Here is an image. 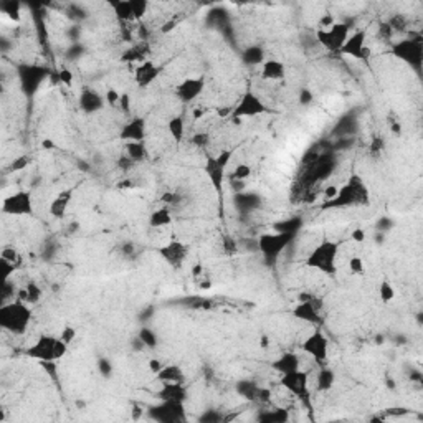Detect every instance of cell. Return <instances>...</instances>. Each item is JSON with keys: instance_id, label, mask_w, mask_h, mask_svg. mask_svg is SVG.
Listing matches in <instances>:
<instances>
[{"instance_id": "6da1fadb", "label": "cell", "mask_w": 423, "mask_h": 423, "mask_svg": "<svg viewBox=\"0 0 423 423\" xmlns=\"http://www.w3.org/2000/svg\"><path fill=\"white\" fill-rule=\"evenodd\" d=\"M32 321V311L26 303L17 299L0 306V327L13 334H23Z\"/></svg>"}, {"instance_id": "7a4b0ae2", "label": "cell", "mask_w": 423, "mask_h": 423, "mask_svg": "<svg viewBox=\"0 0 423 423\" xmlns=\"http://www.w3.org/2000/svg\"><path fill=\"white\" fill-rule=\"evenodd\" d=\"M339 241L334 240H322L321 243H317L313 248V251L306 258V266L314 268L317 271H321L324 275H336V260L339 255Z\"/></svg>"}, {"instance_id": "3957f363", "label": "cell", "mask_w": 423, "mask_h": 423, "mask_svg": "<svg viewBox=\"0 0 423 423\" xmlns=\"http://www.w3.org/2000/svg\"><path fill=\"white\" fill-rule=\"evenodd\" d=\"M68 352V344L62 341V337L55 336H40L38 341L25 349V355L38 362H56Z\"/></svg>"}, {"instance_id": "277c9868", "label": "cell", "mask_w": 423, "mask_h": 423, "mask_svg": "<svg viewBox=\"0 0 423 423\" xmlns=\"http://www.w3.org/2000/svg\"><path fill=\"white\" fill-rule=\"evenodd\" d=\"M367 190L364 187L360 177L352 175L347 185H344L342 189L337 190L334 198L326 200L322 205V208H339V207H350V205H359V203H367Z\"/></svg>"}, {"instance_id": "5b68a950", "label": "cell", "mask_w": 423, "mask_h": 423, "mask_svg": "<svg viewBox=\"0 0 423 423\" xmlns=\"http://www.w3.org/2000/svg\"><path fill=\"white\" fill-rule=\"evenodd\" d=\"M296 233L291 231H273V233L261 235L258 240V250L261 251L263 260L268 266H273L278 258L283 253V250L294 240Z\"/></svg>"}, {"instance_id": "8992f818", "label": "cell", "mask_w": 423, "mask_h": 423, "mask_svg": "<svg viewBox=\"0 0 423 423\" xmlns=\"http://www.w3.org/2000/svg\"><path fill=\"white\" fill-rule=\"evenodd\" d=\"M266 112H269L268 106L264 104L253 91L247 89L241 95V98L238 99V103L233 106L230 119L238 121V119H241V117H255V116L266 114Z\"/></svg>"}, {"instance_id": "52a82bcc", "label": "cell", "mask_w": 423, "mask_h": 423, "mask_svg": "<svg viewBox=\"0 0 423 423\" xmlns=\"http://www.w3.org/2000/svg\"><path fill=\"white\" fill-rule=\"evenodd\" d=\"M303 352L311 355L317 364H326L329 355V341L322 330H313L303 342Z\"/></svg>"}, {"instance_id": "ba28073f", "label": "cell", "mask_w": 423, "mask_h": 423, "mask_svg": "<svg viewBox=\"0 0 423 423\" xmlns=\"http://www.w3.org/2000/svg\"><path fill=\"white\" fill-rule=\"evenodd\" d=\"M48 70L45 66H37V65H22L18 68V78L22 83V88L26 95H35L40 84L43 83V79L48 76Z\"/></svg>"}, {"instance_id": "9c48e42d", "label": "cell", "mask_w": 423, "mask_h": 423, "mask_svg": "<svg viewBox=\"0 0 423 423\" xmlns=\"http://www.w3.org/2000/svg\"><path fill=\"white\" fill-rule=\"evenodd\" d=\"M392 53L397 58L403 59L405 63L415 66V68H420L423 62V43L420 38L402 40V42L394 46Z\"/></svg>"}, {"instance_id": "30bf717a", "label": "cell", "mask_w": 423, "mask_h": 423, "mask_svg": "<svg viewBox=\"0 0 423 423\" xmlns=\"http://www.w3.org/2000/svg\"><path fill=\"white\" fill-rule=\"evenodd\" d=\"M349 37V26L346 23H334L326 30L317 32V42L329 51H339Z\"/></svg>"}, {"instance_id": "8fae6325", "label": "cell", "mask_w": 423, "mask_h": 423, "mask_svg": "<svg viewBox=\"0 0 423 423\" xmlns=\"http://www.w3.org/2000/svg\"><path fill=\"white\" fill-rule=\"evenodd\" d=\"M281 385L296 395L297 399L308 400L309 399V374L304 370H296V372L281 375Z\"/></svg>"}, {"instance_id": "7c38bea8", "label": "cell", "mask_w": 423, "mask_h": 423, "mask_svg": "<svg viewBox=\"0 0 423 423\" xmlns=\"http://www.w3.org/2000/svg\"><path fill=\"white\" fill-rule=\"evenodd\" d=\"M150 416L154 420L162 421V423L182 421L185 418L184 403L182 402H172V400H162L161 405H156V407L150 408Z\"/></svg>"}, {"instance_id": "4fadbf2b", "label": "cell", "mask_w": 423, "mask_h": 423, "mask_svg": "<svg viewBox=\"0 0 423 423\" xmlns=\"http://www.w3.org/2000/svg\"><path fill=\"white\" fill-rule=\"evenodd\" d=\"M2 212L4 214H10V215H30L33 212L30 192L22 190V192H17V194L4 198Z\"/></svg>"}, {"instance_id": "5bb4252c", "label": "cell", "mask_w": 423, "mask_h": 423, "mask_svg": "<svg viewBox=\"0 0 423 423\" xmlns=\"http://www.w3.org/2000/svg\"><path fill=\"white\" fill-rule=\"evenodd\" d=\"M366 38H367L366 30H357L354 33H350L346 42H344L339 53L347 55V56H352V58H357V59H366L367 58Z\"/></svg>"}, {"instance_id": "9a60e30c", "label": "cell", "mask_w": 423, "mask_h": 423, "mask_svg": "<svg viewBox=\"0 0 423 423\" xmlns=\"http://www.w3.org/2000/svg\"><path fill=\"white\" fill-rule=\"evenodd\" d=\"M203 88H205L203 78H187L175 88V95L184 104H189V103H194L202 95Z\"/></svg>"}, {"instance_id": "2e32d148", "label": "cell", "mask_w": 423, "mask_h": 423, "mask_svg": "<svg viewBox=\"0 0 423 423\" xmlns=\"http://www.w3.org/2000/svg\"><path fill=\"white\" fill-rule=\"evenodd\" d=\"M159 255H161L164 260L170 264V266L180 268L184 264V261L187 260V256H189V248L185 247L184 243L174 240V241L165 245V247L159 248Z\"/></svg>"}, {"instance_id": "e0dca14e", "label": "cell", "mask_w": 423, "mask_h": 423, "mask_svg": "<svg viewBox=\"0 0 423 423\" xmlns=\"http://www.w3.org/2000/svg\"><path fill=\"white\" fill-rule=\"evenodd\" d=\"M145 129H147V123L144 117H132L123 126L119 139L124 142H142L145 139Z\"/></svg>"}, {"instance_id": "ac0fdd59", "label": "cell", "mask_w": 423, "mask_h": 423, "mask_svg": "<svg viewBox=\"0 0 423 423\" xmlns=\"http://www.w3.org/2000/svg\"><path fill=\"white\" fill-rule=\"evenodd\" d=\"M225 170L227 169L222 167L214 156L207 157V162H205V174H207L208 180L212 182V185H214V189L218 194V197H220V200L223 197V182H225V177H227L225 175Z\"/></svg>"}, {"instance_id": "d6986e66", "label": "cell", "mask_w": 423, "mask_h": 423, "mask_svg": "<svg viewBox=\"0 0 423 423\" xmlns=\"http://www.w3.org/2000/svg\"><path fill=\"white\" fill-rule=\"evenodd\" d=\"M293 316L296 317V319H301V321L309 322V324H319L321 322L319 311H317L316 304L313 301H299L293 308Z\"/></svg>"}, {"instance_id": "ffe728a7", "label": "cell", "mask_w": 423, "mask_h": 423, "mask_svg": "<svg viewBox=\"0 0 423 423\" xmlns=\"http://www.w3.org/2000/svg\"><path fill=\"white\" fill-rule=\"evenodd\" d=\"M104 106V98L101 95H98L93 89H83L79 93V108H81L86 114L91 112H98L99 109H103Z\"/></svg>"}, {"instance_id": "44dd1931", "label": "cell", "mask_w": 423, "mask_h": 423, "mask_svg": "<svg viewBox=\"0 0 423 423\" xmlns=\"http://www.w3.org/2000/svg\"><path fill=\"white\" fill-rule=\"evenodd\" d=\"M271 367H273V370H276V372L284 375V374H291V372L299 370L301 362H299V357H297L294 352H284L271 364Z\"/></svg>"}, {"instance_id": "7402d4cb", "label": "cell", "mask_w": 423, "mask_h": 423, "mask_svg": "<svg viewBox=\"0 0 423 423\" xmlns=\"http://www.w3.org/2000/svg\"><path fill=\"white\" fill-rule=\"evenodd\" d=\"M159 73H161V68H159V66H156L150 62H145L134 70L136 83L141 86V88H145V86H149L152 81H156Z\"/></svg>"}, {"instance_id": "603a6c76", "label": "cell", "mask_w": 423, "mask_h": 423, "mask_svg": "<svg viewBox=\"0 0 423 423\" xmlns=\"http://www.w3.org/2000/svg\"><path fill=\"white\" fill-rule=\"evenodd\" d=\"M159 397L161 400H172V402H185L187 400V390L182 383L177 382H164L162 388L159 390Z\"/></svg>"}, {"instance_id": "cb8c5ba5", "label": "cell", "mask_w": 423, "mask_h": 423, "mask_svg": "<svg viewBox=\"0 0 423 423\" xmlns=\"http://www.w3.org/2000/svg\"><path fill=\"white\" fill-rule=\"evenodd\" d=\"M261 76L264 79H273V81L284 79V76H286V68L278 59H264V63L261 65Z\"/></svg>"}, {"instance_id": "d4e9b609", "label": "cell", "mask_w": 423, "mask_h": 423, "mask_svg": "<svg viewBox=\"0 0 423 423\" xmlns=\"http://www.w3.org/2000/svg\"><path fill=\"white\" fill-rule=\"evenodd\" d=\"M157 380L164 382H177V383H182L184 380V370L175 366V364H172V366H164L159 372L156 374Z\"/></svg>"}, {"instance_id": "484cf974", "label": "cell", "mask_w": 423, "mask_h": 423, "mask_svg": "<svg viewBox=\"0 0 423 423\" xmlns=\"http://www.w3.org/2000/svg\"><path fill=\"white\" fill-rule=\"evenodd\" d=\"M241 62L248 66H256L264 63V50L261 46H248L247 50L241 53Z\"/></svg>"}, {"instance_id": "4316f807", "label": "cell", "mask_w": 423, "mask_h": 423, "mask_svg": "<svg viewBox=\"0 0 423 423\" xmlns=\"http://www.w3.org/2000/svg\"><path fill=\"white\" fill-rule=\"evenodd\" d=\"M336 382V374L334 370H330L327 367H322L319 372H317V379H316V388L319 392H327V390L333 388Z\"/></svg>"}, {"instance_id": "83f0119b", "label": "cell", "mask_w": 423, "mask_h": 423, "mask_svg": "<svg viewBox=\"0 0 423 423\" xmlns=\"http://www.w3.org/2000/svg\"><path fill=\"white\" fill-rule=\"evenodd\" d=\"M71 194H73V190H68V192H63V194H59L56 198H53V202L50 205V212H51V215L53 217H63L65 215V212H66V207L70 205V200H71Z\"/></svg>"}, {"instance_id": "f1b7e54d", "label": "cell", "mask_w": 423, "mask_h": 423, "mask_svg": "<svg viewBox=\"0 0 423 423\" xmlns=\"http://www.w3.org/2000/svg\"><path fill=\"white\" fill-rule=\"evenodd\" d=\"M167 129H169V134L172 136V139L175 141V144H180V142L184 141V136H185V124H184V117H182V116H175V117L169 119Z\"/></svg>"}, {"instance_id": "f546056e", "label": "cell", "mask_w": 423, "mask_h": 423, "mask_svg": "<svg viewBox=\"0 0 423 423\" xmlns=\"http://www.w3.org/2000/svg\"><path fill=\"white\" fill-rule=\"evenodd\" d=\"M172 223V214L169 208H157L149 217V225L152 228H161Z\"/></svg>"}, {"instance_id": "4dcf8cb0", "label": "cell", "mask_w": 423, "mask_h": 423, "mask_svg": "<svg viewBox=\"0 0 423 423\" xmlns=\"http://www.w3.org/2000/svg\"><path fill=\"white\" fill-rule=\"evenodd\" d=\"M126 152H128V157L131 161H142V159L147 156L144 141L142 142H128L126 144Z\"/></svg>"}, {"instance_id": "1f68e13d", "label": "cell", "mask_w": 423, "mask_h": 423, "mask_svg": "<svg viewBox=\"0 0 423 423\" xmlns=\"http://www.w3.org/2000/svg\"><path fill=\"white\" fill-rule=\"evenodd\" d=\"M40 297H42V291H40V288L37 286L35 283H28L25 289L20 291L18 299H22L25 303H37Z\"/></svg>"}, {"instance_id": "d6a6232c", "label": "cell", "mask_w": 423, "mask_h": 423, "mask_svg": "<svg viewBox=\"0 0 423 423\" xmlns=\"http://www.w3.org/2000/svg\"><path fill=\"white\" fill-rule=\"evenodd\" d=\"M112 9H114V13L117 15L119 20H124V22H128V20H134L129 0H123V2L112 4Z\"/></svg>"}, {"instance_id": "836d02e7", "label": "cell", "mask_w": 423, "mask_h": 423, "mask_svg": "<svg viewBox=\"0 0 423 423\" xmlns=\"http://www.w3.org/2000/svg\"><path fill=\"white\" fill-rule=\"evenodd\" d=\"M137 339H139V342H141L144 347L154 349V347L157 346V336H156L154 333H152L150 329H147V327H142L141 330H139Z\"/></svg>"}, {"instance_id": "e575fe53", "label": "cell", "mask_w": 423, "mask_h": 423, "mask_svg": "<svg viewBox=\"0 0 423 423\" xmlns=\"http://www.w3.org/2000/svg\"><path fill=\"white\" fill-rule=\"evenodd\" d=\"M251 175V167L248 164H238L236 167L233 169V172L228 175L230 180H238V182H243L247 180V178Z\"/></svg>"}, {"instance_id": "d590c367", "label": "cell", "mask_w": 423, "mask_h": 423, "mask_svg": "<svg viewBox=\"0 0 423 423\" xmlns=\"http://www.w3.org/2000/svg\"><path fill=\"white\" fill-rule=\"evenodd\" d=\"M238 392H240L245 399H250V400H255L258 399V392H260V388H258L255 383H251V382H241V383H238Z\"/></svg>"}, {"instance_id": "8d00e7d4", "label": "cell", "mask_w": 423, "mask_h": 423, "mask_svg": "<svg viewBox=\"0 0 423 423\" xmlns=\"http://www.w3.org/2000/svg\"><path fill=\"white\" fill-rule=\"evenodd\" d=\"M299 228H301L299 218H289V220H284L275 225V231H291V233H296Z\"/></svg>"}, {"instance_id": "74e56055", "label": "cell", "mask_w": 423, "mask_h": 423, "mask_svg": "<svg viewBox=\"0 0 423 423\" xmlns=\"http://www.w3.org/2000/svg\"><path fill=\"white\" fill-rule=\"evenodd\" d=\"M379 296H380V299L383 303H390V301H392L394 297H395V289H394L392 284L383 280L380 283V286H379Z\"/></svg>"}, {"instance_id": "f35d334b", "label": "cell", "mask_w": 423, "mask_h": 423, "mask_svg": "<svg viewBox=\"0 0 423 423\" xmlns=\"http://www.w3.org/2000/svg\"><path fill=\"white\" fill-rule=\"evenodd\" d=\"M0 9L4 10V13H7L10 18L13 20H18L20 17V4L18 2H13V0H9V2H2L0 4Z\"/></svg>"}, {"instance_id": "ab89813d", "label": "cell", "mask_w": 423, "mask_h": 423, "mask_svg": "<svg viewBox=\"0 0 423 423\" xmlns=\"http://www.w3.org/2000/svg\"><path fill=\"white\" fill-rule=\"evenodd\" d=\"M131 2V9H132V15H134V20H139L144 17L145 10H147V2L145 0H129Z\"/></svg>"}, {"instance_id": "60d3db41", "label": "cell", "mask_w": 423, "mask_h": 423, "mask_svg": "<svg viewBox=\"0 0 423 423\" xmlns=\"http://www.w3.org/2000/svg\"><path fill=\"white\" fill-rule=\"evenodd\" d=\"M261 421H273V423H280V421H286L288 420V413L284 412V410H278V412H273V413H266V415H263Z\"/></svg>"}, {"instance_id": "b9f144b4", "label": "cell", "mask_w": 423, "mask_h": 423, "mask_svg": "<svg viewBox=\"0 0 423 423\" xmlns=\"http://www.w3.org/2000/svg\"><path fill=\"white\" fill-rule=\"evenodd\" d=\"M0 268H2V278L4 281H9L10 275L13 273V269L17 268L15 263H12L9 260H5V258H0Z\"/></svg>"}, {"instance_id": "7bdbcfd3", "label": "cell", "mask_w": 423, "mask_h": 423, "mask_svg": "<svg viewBox=\"0 0 423 423\" xmlns=\"http://www.w3.org/2000/svg\"><path fill=\"white\" fill-rule=\"evenodd\" d=\"M349 269L354 275H362L364 273V261L360 256H352L349 260Z\"/></svg>"}, {"instance_id": "ee69618b", "label": "cell", "mask_w": 423, "mask_h": 423, "mask_svg": "<svg viewBox=\"0 0 423 423\" xmlns=\"http://www.w3.org/2000/svg\"><path fill=\"white\" fill-rule=\"evenodd\" d=\"M233 154H235V149H225L218 156H215V159H217V162L222 165V167L227 169V165L230 164V159L233 157Z\"/></svg>"}, {"instance_id": "f6af8a7d", "label": "cell", "mask_w": 423, "mask_h": 423, "mask_svg": "<svg viewBox=\"0 0 423 423\" xmlns=\"http://www.w3.org/2000/svg\"><path fill=\"white\" fill-rule=\"evenodd\" d=\"M208 141H210L208 132H195V134L192 136V144L198 145V147H205V145L208 144Z\"/></svg>"}, {"instance_id": "bcb514c9", "label": "cell", "mask_w": 423, "mask_h": 423, "mask_svg": "<svg viewBox=\"0 0 423 423\" xmlns=\"http://www.w3.org/2000/svg\"><path fill=\"white\" fill-rule=\"evenodd\" d=\"M245 203L247 207L245 208H251V207H255V205H258V197L256 195H238L236 197V205H241Z\"/></svg>"}, {"instance_id": "7dc6e473", "label": "cell", "mask_w": 423, "mask_h": 423, "mask_svg": "<svg viewBox=\"0 0 423 423\" xmlns=\"http://www.w3.org/2000/svg\"><path fill=\"white\" fill-rule=\"evenodd\" d=\"M58 81H62L66 86H71L73 84V73L68 68H63L58 71Z\"/></svg>"}, {"instance_id": "c3c4849f", "label": "cell", "mask_w": 423, "mask_h": 423, "mask_svg": "<svg viewBox=\"0 0 423 423\" xmlns=\"http://www.w3.org/2000/svg\"><path fill=\"white\" fill-rule=\"evenodd\" d=\"M59 337H62V341H63L65 344H68V346H70V344L73 342V339L76 337V330L73 329V327H70V326H66V327L62 330V336H59Z\"/></svg>"}, {"instance_id": "681fc988", "label": "cell", "mask_w": 423, "mask_h": 423, "mask_svg": "<svg viewBox=\"0 0 423 423\" xmlns=\"http://www.w3.org/2000/svg\"><path fill=\"white\" fill-rule=\"evenodd\" d=\"M98 369L104 377H109L112 374V366H111V362L108 359H99L98 360Z\"/></svg>"}, {"instance_id": "f907efd6", "label": "cell", "mask_w": 423, "mask_h": 423, "mask_svg": "<svg viewBox=\"0 0 423 423\" xmlns=\"http://www.w3.org/2000/svg\"><path fill=\"white\" fill-rule=\"evenodd\" d=\"M119 108H121V111L124 112V114H129V111H131V98L128 93H123L121 95V99H119Z\"/></svg>"}, {"instance_id": "816d5d0a", "label": "cell", "mask_w": 423, "mask_h": 423, "mask_svg": "<svg viewBox=\"0 0 423 423\" xmlns=\"http://www.w3.org/2000/svg\"><path fill=\"white\" fill-rule=\"evenodd\" d=\"M119 99H121V95H119L116 89H109L106 93V103L108 104L116 106V104H119Z\"/></svg>"}, {"instance_id": "f5cc1de1", "label": "cell", "mask_w": 423, "mask_h": 423, "mask_svg": "<svg viewBox=\"0 0 423 423\" xmlns=\"http://www.w3.org/2000/svg\"><path fill=\"white\" fill-rule=\"evenodd\" d=\"M30 164V157L28 156H23V157H18L15 162L12 164V170H22L23 167H26V165Z\"/></svg>"}, {"instance_id": "db71d44e", "label": "cell", "mask_w": 423, "mask_h": 423, "mask_svg": "<svg viewBox=\"0 0 423 423\" xmlns=\"http://www.w3.org/2000/svg\"><path fill=\"white\" fill-rule=\"evenodd\" d=\"M144 53H141V48H132L129 51H126V55L123 56V59H128V62H134L137 58H142Z\"/></svg>"}, {"instance_id": "11a10c76", "label": "cell", "mask_w": 423, "mask_h": 423, "mask_svg": "<svg viewBox=\"0 0 423 423\" xmlns=\"http://www.w3.org/2000/svg\"><path fill=\"white\" fill-rule=\"evenodd\" d=\"M0 258H5V260H9V261H12V263H18V255H17V251L15 250H12V248H7V250H4L2 251V256Z\"/></svg>"}, {"instance_id": "9f6ffc18", "label": "cell", "mask_w": 423, "mask_h": 423, "mask_svg": "<svg viewBox=\"0 0 423 423\" xmlns=\"http://www.w3.org/2000/svg\"><path fill=\"white\" fill-rule=\"evenodd\" d=\"M333 25H334V17L330 15V13H326V15H324L319 20V26H321L319 30H326V28H329V26H333Z\"/></svg>"}, {"instance_id": "6f0895ef", "label": "cell", "mask_w": 423, "mask_h": 423, "mask_svg": "<svg viewBox=\"0 0 423 423\" xmlns=\"http://www.w3.org/2000/svg\"><path fill=\"white\" fill-rule=\"evenodd\" d=\"M350 238H352V240L357 241V243H362L364 240H366V231H364L362 228H355L352 231V235H350Z\"/></svg>"}, {"instance_id": "680465c9", "label": "cell", "mask_w": 423, "mask_h": 423, "mask_svg": "<svg viewBox=\"0 0 423 423\" xmlns=\"http://www.w3.org/2000/svg\"><path fill=\"white\" fill-rule=\"evenodd\" d=\"M311 101H313V93L308 91V89H304L299 93V103L301 104H309Z\"/></svg>"}, {"instance_id": "91938a15", "label": "cell", "mask_w": 423, "mask_h": 423, "mask_svg": "<svg viewBox=\"0 0 423 423\" xmlns=\"http://www.w3.org/2000/svg\"><path fill=\"white\" fill-rule=\"evenodd\" d=\"M162 367H164V364H162L161 360H159V359H150V360H149V369H150V372L157 374Z\"/></svg>"}, {"instance_id": "94428289", "label": "cell", "mask_w": 423, "mask_h": 423, "mask_svg": "<svg viewBox=\"0 0 423 423\" xmlns=\"http://www.w3.org/2000/svg\"><path fill=\"white\" fill-rule=\"evenodd\" d=\"M337 187H334V185H329V187L324 190V198H326V200H330V198H334L336 197V194H337Z\"/></svg>"}, {"instance_id": "6125c7cd", "label": "cell", "mask_w": 423, "mask_h": 423, "mask_svg": "<svg viewBox=\"0 0 423 423\" xmlns=\"http://www.w3.org/2000/svg\"><path fill=\"white\" fill-rule=\"evenodd\" d=\"M205 114H207V109H203V108H194V111H192V119H195V121H198V119H202Z\"/></svg>"}, {"instance_id": "be15d7a7", "label": "cell", "mask_w": 423, "mask_h": 423, "mask_svg": "<svg viewBox=\"0 0 423 423\" xmlns=\"http://www.w3.org/2000/svg\"><path fill=\"white\" fill-rule=\"evenodd\" d=\"M200 273H202V264H195L194 269H192V275H194V276L197 278Z\"/></svg>"}, {"instance_id": "e7e4bbea", "label": "cell", "mask_w": 423, "mask_h": 423, "mask_svg": "<svg viewBox=\"0 0 423 423\" xmlns=\"http://www.w3.org/2000/svg\"><path fill=\"white\" fill-rule=\"evenodd\" d=\"M43 147H45V149H53V147H55V142H51V141H45V142H43Z\"/></svg>"}, {"instance_id": "03108f58", "label": "cell", "mask_w": 423, "mask_h": 423, "mask_svg": "<svg viewBox=\"0 0 423 423\" xmlns=\"http://www.w3.org/2000/svg\"><path fill=\"white\" fill-rule=\"evenodd\" d=\"M261 347H268V337L264 336V337H261V344H260Z\"/></svg>"}]
</instances>
